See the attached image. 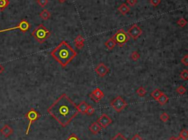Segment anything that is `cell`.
Wrapping results in <instances>:
<instances>
[{
    "label": "cell",
    "mask_w": 188,
    "mask_h": 140,
    "mask_svg": "<svg viewBox=\"0 0 188 140\" xmlns=\"http://www.w3.org/2000/svg\"><path fill=\"white\" fill-rule=\"evenodd\" d=\"M48 113L62 127H66L79 114L76 105L66 94H62L49 106Z\"/></svg>",
    "instance_id": "6da1fadb"
},
{
    "label": "cell",
    "mask_w": 188,
    "mask_h": 140,
    "mask_svg": "<svg viewBox=\"0 0 188 140\" xmlns=\"http://www.w3.org/2000/svg\"><path fill=\"white\" fill-rule=\"evenodd\" d=\"M77 55L74 49L66 41H62L51 52V56L62 66L66 68Z\"/></svg>",
    "instance_id": "7a4b0ae2"
},
{
    "label": "cell",
    "mask_w": 188,
    "mask_h": 140,
    "mask_svg": "<svg viewBox=\"0 0 188 140\" xmlns=\"http://www.w3.org/2000/svg\"><path fill=\"white\" fill-rule=\"evenodd\" d=\"M31 35L37 41V43H43L51 36V32L43 24H40L32 31Z\"/></svg>",
    "instance_id": "3957f363"
},
{
    "label": "cell",
    "mask_w": 188,
    "mask_h": 140,
    "mask_svg": "<svg viewBox=\"0 0 188 140\" xmlns=\"http://www.w3.org/2000/svg\"><path fill=\"white\" fill-rule=\"evenodd\" d=\"M113 39L115 41V43L118 44L119 46H123L124 44L126 43L128 41H129L130 37L129 35L127 34V32H126L124 29H119L116 33L113 35Z\"/></svg>",
    "instance_id": "277c9868"
},
{
    "label": "cell",
    "mask_w": 188,
    "mask_h": 140,
    "mask_svg": "<svg viewBox=\"0 0 188 140\" xmlns=\"http://www.w3.org/2000/svg\"><path fill=\"white\" fill-rule=\"evenodd\" d=\"M40 117H41V114L38 113V112L33 108L29 109V111L25 114V117L29 120V125L27 126V131H26L25 132L26 135H28V134H29V130H30L32 124L34 123L35 121L38 120V119L40 118Z\"/></svg>",
    "instance_id": "5b68a950"
},
{
    "label": "cell",
    "mask_w": 188,
    "mask_h": 140,
    "mask_svg": "<svg viewBox=\"0 0 188 140\" xmlns=\"http://www.w3.org/2000/svg\"><path fill=\"white\" fill-rule=\"evenodd\" d=\"M110 106L117 112H121L127 106V103L122 97L118 96L111 101Z\"/></svg>",
    "instance_id": "8992f818"
},
{
    "label": "cell",
    "mask_w": 188,
    "mask_h": 140,
    "mask_svg": "<svg viewBox=\"0 0 188 140\" xmlns=\"http://www.w3.org/2000/svg\"><path fill=\"white\" fill-rule=\"evenodd\" d=\"M29 28H30V24L27 20L25 19H23V20L21 21L19 23L17 26H15V27H11V28H7V29H0V33L1 32H9V31H13L15 30V29H19L21 32H26L27 31L29 30Z\"/></svg>",
    "instance_id": "52a82bcc"
},
{
    "label": "cell",
    "mask_w": 188,
    "mask_h": 140,
    "mask_svg": "<svg viewBox=\"0 0 188 140\" xmlns=\"http://www.w3.org/2000/svg\"><path fill=\"white\" fill-rule=\"evenodd\" d=\"M142 33L143 30L141 29L140 27L137 24H133L127 31V34L129 35V37H132L134 41L137 40L142 35Z\"/></svg>",
    "instance_id": "ba28073f"
},
{
    "label": "cell",
    "mask_w": 188,
    "mask_h": 140,
    "mask_svg": "<svg viewBox=\"0 0 188 140\" xmlns=\"http://www.w3.org/2000/svg\"><path fill=\"white\" fill-rule=\"evenodd\" d=\"M89 97L93 101L98 103L104 97V94L100 88L97 87L89 94Z\"/></svg>",
    "instance_id": "9c48e42d"
},
{
    "label": "cell",
    "mask_w": 188,
    "mask_h": 140,
    "mask_svg": "<svg viewBox=\"0 0 188 140\" xmlns=\"http://www.w3.org/2000/svg\"><path fill=\"white\" fill-rule=\"evenodd\" d=\"M112 123V119L110 118L107 114H102L100 117H98V120H97V123L103 128H106Z\"/></svg>",
    "instance_id": "30bf717a"
},
{
    "label": "cell",
    "mask_w": 188,
    "mask_h": 140,
    "mask_svg": "<svg viewBox=\"0 0 188 140\" xmlns=\"http://www.w3.org/2000/svg\"><path fill=\"white\" fill-rule=\"evenodd\" d=\"M95 71L100 77H104L110 72V68L104 63H101L96 67Z\"/></svg>",
    "instance_id": "8fae6325"
},
{
    "label": "cell",
    "mask_w": 188,
    "mask_h": 140,
    "mask_svg": "<svg viewBox=\"0 0 188 140\" xmlns=\"http://www.w3.org/2000/svg\"><path fill=\"white\" fill-rule=\"evenodd\" d=\"M0 133L5 138H7L10 136H11L13 133V129L7 124H5L1 129H0Z\"/></svg>",
    "instance_id": "7c38bea8"
},
{
    "label": "cell",
    "mask_w": 188,
    "mask_h": 140,
    "mask_svg": "<svg viewBox=\"0 0 188 140\" xmlns=\"http://www.w3.org/2000/svg\"><path fill=\"white\" fill-rule=\"evenodd\" d=\"M74 45L78 49H82L85 46V38L82 35H78L74 39Z\"/></svg>",
    "instance_id": "4fadbf2b"
},
{
    "label": "cell",
    "mask_w": 188,
    "mask_h": 140,
    "mask_svg": "<svg viewBox=\"0 0 188 140\" xmlns=\"http://www.w3.org/2000/svg\"><path fill=\"white\" fill-rule=\"evenodd\" d=\"M102 130V127L98 125L97 122H93L92 123L91 125L89 126V131L91 132L93 134H97L99 131Z\"/></svg>",
    "instance_id": "5bb4252c"
},
{
    "label": "cell",
    "mask_w": 188,
    "mask_h": 140,
    "mask_svg": "<svg viewBox=\"0 0 188 140\" xmlns=\"http://www.w3.org/2000/svg\"><path fill=\"white\" fill-rule=\"evenodd\" d=\"M76 107H77L79 113L85 115L86 114V110L88 107V104L85 101H82L76 106Z\"/></svg>",
    "instance_id": "9a60e30c"
},
{
    "label": "cell",
    "mask_w": 188,
    "mask_h": 140,
    "mask_svg": "<svg viewBox=\"0 0 188 140\" xmlns=\"http://www.w3.org/2000/svg\"><path fill=\"white\" fill-rule=\"evenodd\" d=\"M118 10L119 12L122 14L123 15H126L128 13L130 12V8L127 6L126 4L123 3L119 6L118 8Z\"/></svg>",
    "instance_id": "2e32d148"
},
{
    "label": "cell",
    "mask_w": 188,
    "mask_h": 140,
    "mask_svg": "<svg viewBox=\"0 0 188 140\" xmlns=\"http://www.w3.org/2000/svg\"><path fill=\"white\" fill-rule=\"evenodd\" d=\"M104 46L105 47L107 48L108 50H110H110H112V49L115 48V46H116V43H115V41H114L113 37H110V38H109L108 40L105 42Z\"/></svg>",
    "instance_id": "e0dca14e"
},
{
    "label": "cell",
    "mask_w": 188,
    "mask_h": 140,
    "mask_svg": "<svg viewBox=\"0 0 188 140\" xmlns=\"http://www.w3.org/2000/svg\"><path fill=\"white\" fill-rule=\"evenodd\" d=\"M168 101H169V98L168 97V95L165 94L164 93H163V94L160 95V97L158 98V100L157 101L159 102V103L160 105L163 106V105H165V103H168Z\"/></svg>",
    "instance_id": "ac0fdd59"
},
{
    "label": "cell",
    "mask_w": 188,
    "mask_h": 140,
    "mask_svg": "<svg viewBox=\"0 0 188 140\" xmlns=\"http://www.w3.org/2000/svg\"><path fill=\"white\" fill-rule=\"evenodd\" d=\"M39 15L43 20L46 21L48 20L49 19H50V17H51V13H50L49 10H46V9H44V10H43L40 13Z\"/></svg>",
    "instance_id": "d6986e66"
},
{
    "label": "cell",
    "mask_w": 188,
    "mask_h": 140,
    "mask_svg": "<svg viewBox=\"0 0 188 140\" xmlns=\"http://www.w3.org/2000/svg\"><path fill=\"white\" fill-rule=\"evenodd\" d=\"M162 94H163V92H162L161 90H159V89H154V91L151 93V96L152 97L155 101H157L158 98L160 97V95H161Z\"/></svg>",
    "instance_id": "ffe728a7"
},
{
    "label": "cell",
    "mask_w": 188,
    "mask_h": 140,
    "mask_svg": "<svg viewBox=\"0 0 188 140\" xmlns=\"http://www.w3.org/2000/svg\"><path fill=\"white\" fill-rule=\"evenodd\" d=\"M9 4H10L9 0H0V11L3 12L5 9L7 8Z\"/></svg>",
    "instance_id": "44dd1931"
},
{
    "label": "cell",
    "mask_w": 188,
    "mask_h": 140,
    "mask_svg": "<svg viewBox=\"0 0 188 140\" xmlns=\"http://www.w3.org/2000/svg\"><path fill=\"white\" fill-rule=\"evenodd\" d=\"M136 93L138 95V96L144 97L146 95V93H147V92H146V90L145 89V88L143 87H139L137 89Z\"/></svg>",
    "instance_id": "7402d4cb"
},
{
    "label": "cell",
    "mask_w": 188,
    "mask_h": 140,
    "mask_svg": "<svg viewBox=\"0 0 188 140\" xmlns=\"http://www.w3.org/2000/svg\"><path fill=\"white\" fill-rule=\"evenodd\" d=\"M159 118H160V120H161L163 123H166V122L169 120L170 116L167 112H163V113H162L161 115H160Z\"/></svg>",
    "instance_id": "603a6c76"
},
{
    "label": "cell",
    "mask_w": 188,
    "mask_h": 140,
    "mask_svg": "<svg viewBox=\"0 0 188 140\" xmlns=\"http://www.w3.org/2000/svg\"><path fill=\"white\" fill-rule=\"evenodd\" d=\"M180 78H181V79L185 80V81L188 80V71L187 70L185 69L181 71V73H180Z\"/></svg>",
    "instance_id": "cb8c5ba5"
},
{
    "label": "cell",
    "mask_w": 188,
    "mask_h": 140,
    "mask_svg": "<svg viewBox=\"0 0 188 140\" xmlns=\"http://www.w3.org/2000/svg\"><path fill=\"white\" fill-rule=\"evenodd\" d=\"M187 21L186 19H184V18H180V19L177 21V24H178L180 27H181V28H182V27H185V26L187 25Z\"/></svg>",
    "instance_id": "d4e9b609"
},
{
    "label": "cell",
    "mask_w": 188,
    "mask_h": 140,
    "mask_svg": "<svg viewBox=\"0 0 188 140\" xmlns=\"http://www.w3.org/2000/svg\"><path fill=\"white\" fill-rule=\"evenodd\" d=\"M131 58H132V59L133 61H137L138 60V59H140V55L139 54V53L137 52V51H133V52L132 53V54H131Z\"/></svg>",
    "instance_id": "484cf974"
},
{
    "label": "cell",
    "mask_w": 188,
    "mask_h": 140,
    "mask_svg": "<svg viewBox=\"0 0 188 140\" xmlns=\"http://www.w3.org/2000/svg\"><path fill=\"white\" fill-rule=\"evenodd\" d=\"M176 91L179 95H184L187 92V89L185 86L180 85V86L178 87V88L176 89Z\"/></svg>",
    "instance_id": "4316f807"
},
{
    "label": "cell",
    "mask_w": 188,
    "mask_h": 140,
    "mask_svg": "<svg viewBox=\"0 0 188 140\" xmlns=\"http://www.w3.org/2000/svg\"><path fill=\"white\" fill-rule=\"evenodd\" d=\"M111 140H128V139L123 135L122 133H118Z\"/></svg>",
    "instance_id": "83f0119b"
},
{
    "label": "cell",
    "mask_w": 188,
    "mask_h": 140,
    "mask_svg": "<svg viewBox=\"0 0 188 140\" xmlns=\"http://www.w3.org/2000/svg\"><path fill=\"white\" fill-rule=\"evenodd\" d=\"M94 112H95V109L93 108L92 106H90V105H88V107L86 110L87 115H89V116H90V115H93Z\"/></svg>",
    "instance_id": "f1b7e54d"
},
{
    "label": "cell",
    "mask_w": 188,
    "mask_h": 140,
    "mask_svg": "<svg viewBox=\"0 0 188 140\" xmlns=\"http://www.w3.org/2000/svg\"><path fill=\"white\" fill-rule=\"evenodd\" d=\"M179 136H181V137H183V138L187 139V138H188V131H187V129H185V128L182 129V130L181 131V132H180Z\"/></svg>",
    "instance_id": "f546056e"
},
{
    "label": "cell",
    "mask_w": 188,
    "mask_h": 140,
    "mask_svg": "<svg viewBox=\"0 0 188 140\" xmlns=\"http://www.w3.org/2000/svg\"><path fill=\"white\" fill-rule=\"evenodd\" d=\"M37 2L41 7H44L47 5L49 1H48V0H37Z\"/></svg>",
    "instance_id": "4dcf8cb0"
},
{
    "label": "cell",
    "mask_w": 188,
    "mask_h": 140,
    "mask_svg": "<svg viewBox=\"0 0 188 140\" xmlns=\"http://www.w3.org/2000/svg\"><path fill=\"white\" fill-rule=\"evenodd\" d=\"M161 3V0H150V4L154 7H157Z\"/></svg>",
    "instance_id": "1f68e13d"
},
{
    "label": "cell",
    "mask_w": 188,
    "mask_h": 140,
    "mask_svg": "<svg viewBox=\"0 0 188 140\" xmlns=\"http://www.w3.org/2000/svg\"><path fill=\"white\" fill-rule=\"evenodd\" d=\"M181 63H182V64L185 65V66H188V55L187 54H186V55H185L184 57H182V59H181Z\"/></svg>",
    "instance_id": "d6a6232c"
},
{
    "label": "cell",
    "mask_w": 188,
    "mask_h": 140,
    "mask_svg": "<svg viewBox=\"0 0 188 140\" xmlns=\"http://www.w3.org/2000/svg\"><path fill=\"white\" fill-rule=\"evenodd\" d=\"M67 140H82L79 139V137L74 134V133H71V135L68 137V138L67 139Z\"/></svg>",
    "instance_id": "836d02e7"
},
{
    "label": "cell",
    "mask_w": 188,
    "mask_h": 140,
    "mask_svg": "<svg viewBox=\"0 0 188 140\" xmlns=\"http://www.w3.org/2000/svg\"><path fill=\"white\" fill-rule=\"evenodd\" d=\"M137 0H126V3L131 6V7H134V5L137 4Z\"/></svg>",
    "instance_id": "e575fe53"
},
{
    "label": "cell",
    "mask_w": 188,
    "mask_h": 140,
    "mask_svg": "<svg viewBox=\"0 0 188 140\" xmlns=\"http://www.w3.org/2000/svg\"><path fill=\"white\" fill-rule=\"evenodd\" d=\"M131 140H143V139L140 137L139 134H135V135H134V137H132Z\"/></svg>",
    "instance_id": "d590c367"
},
{
    "label": "cell",
    "mask_w": 188,
    "mask_h": 140,
    "mask_svg": "<svg viewBox=\"0 0 188 140\" xmlns=\"http://www.w3.org/2000/svg\"><path fill=\"white\" fill-rule=\"evenodd\" d=\"M4 71H5V67L2 65L0 64V75L4 72Z\"/></svg>",
    "instance_id": "8d00e7d4"
},
{
    "label": "cell",
    "mask_w": 188,
    "mask_h": 140,
    "mask_svg": "<svg viewBox=\"0 0 188 140\" xmlns=\"http://www.w3.org/2000/svg\"><path fill=\"white\" fill-rule=\"evenodd\" d=\"M176 140H187V139H186L183 138V137H181V136L179 135V137L176 138Z\"/></svg>",
    "instance_id": "74e56055"
},
{
    "label": "cell",
    "mask_w": 188,
    "mask_h": 140,
    "mask_svg": "<svg viewBox=\"0 0 188 140\" xmlns=\"http://www.w3.org/2000/svg\"><path fill=\"white\" fill-rule=\"evenodd\" d=\"M168 140H176V138L175 137H171Z\"/></svg>",
    "instance_id": "f35d334b"
},
{
    "label": "cell",
    "mask_w": 188,
    "mask_h": 140,
    "mask_svg": "<svg viewBox=\"0 0 188 140\" xmlns=\"http://www.w3.org/2000/svg\"><path fill=\"white\" fill-rule=\"evenodd\" d=\"M58 1L60 2V3H63V2H66V0H58Z\"/></svg>",
    "instance_id": "ab89813d"
}]
</instances>
